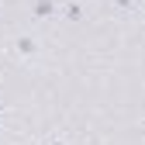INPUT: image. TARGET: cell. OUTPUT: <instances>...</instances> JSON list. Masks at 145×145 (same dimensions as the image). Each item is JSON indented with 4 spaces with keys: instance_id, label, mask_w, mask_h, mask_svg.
I'll list each match as a JSON object with an SVG mask.
<instances>
[{
    "instance_id": "277c9868",
    "label": "cell",
    "mask_w": 145,
    "mask_h": 145,
    "mask_svg": "<svg viewBox=\"0 0 145 145\" xmlns=\"http://www.w3.org/2000/svg\"><path fill=\"white\" fill-rule=\"evenodd\" d=\"M111 4H114V7H118V10H131V7H135V4H138V0H111Z\"/></svg>"
},
{
    "instance_id": "6da1fadb",
    "label": "cell",
    "mask_w": 145,
    "mask_h": 145,
    "mask_svg": "<svg viewBox=\"0 0 145 145\" xmlns=\"http://www.w3.org/2000/svg\"><path fill=\"white\" fill-rule=\"evenodd\" d=\"M31 14L38 17V21H45V17L59 14V4H56V0H31Z\"/></svg>"
},
{
    "instance_id": "3957f363",
    "label": "cell",
    "mask_w": 145,
    "mask_h": 145,
    "mask_svg": "<svg viewBox=\"0 0 145 145\" xmlns=\"http://www.w3.org/2000/svg\"><path fill=\"white\" fill-rule=\"evenodd\" d=\"M62 17H66V21H80V17H83V7L80 4H66L62 7Z\"/></svg>"
},
{
    "instance_id": "5b68a950",
    "label": "cell",
    "mask_w": 145,
    "mask_h": 145,
    "mask_svg": "<svg viewBox=\"0 0 145 145\" xmlns=\"http://www.w3.org/2000/svg\"><path fill=\"white\" fill-rule=\"evenodd\" d=\"M48 145H69V142H62V138H52V142H48Z\"/></svg>"
},
{
    "instance_id": "7a4b0ae2",
    "label": "cell",
    "mask_w": 145,
    "mask_h": 145,
    "mask_svg": "<svg viewBox=\"0 0 145 145\" xmlns=\"http://www.w3.org/2000/svg\"><path fill=\"white\" fill-rule=\"evenodd\" d=\"M38 38H17L14 42V52H17V56H38Z\"/></svg>"
},
{
    "instance_id": "8992f818",
    "label": "cell",
    "mask_w": 145,
    "mask_h": 145,
    "mask_svg": "<svg viewBox=\"0 0 145 145\" xmlns=\"http://www.w3.org/2000/svg\"><path fill=\"white\" fill-rule=\"evenodd\" d=\"M0 118H4V107H0Z\"/></svg>"
}]
</instances>
